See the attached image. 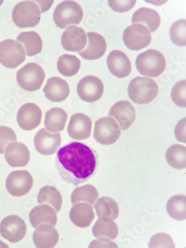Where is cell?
I'll list each match as a JSON object with an SVG mask.
<instances>
[{
    "instance_id": "obj_1",
    "label": "cell",
    "mask_w": 186,
    "mask_h": 248,
    "mask_svg": "<svg viewBox=\"0 0 186 248\" xmlns=\"http://www.w3.org/2000/svg\"><path fill=\"white\" fill-rule=\"evenodd\" d=\"M55 166L63 181L78 186L95 174L98 166V154L86 144L71 142L57 152Z\"/></svg>"
},
{
    "instance_id": "obj_2",
    "label": "cell",
    "mask_w": 186,
    "mask_h": 248,
    "mask_svg": "<svg viewBox=\"0 0 186 248\" xmlns=\"http://www.w3.org/2000/svg\"><path fill=\"white\" fill-rule=\"evenodd\" d=\"M129 98L134 103L147 105L157 96L159 87L154 79L148 77H137L133 78L128 89Z\"/></svg>"
},
{
    "instance_id": "obj_3",
    "label": "cell",
    "mask_w": 186,
    "mask_h": 248,
    "mask_svg": "<svg viewBox=\"0 0 186 248\" xmlns=\"http://www.w3.org/2000/svg\"><path fill=\"white\" fill-rule=\"evenodd\" d=\"M136 66L143 76L156 78L165 71L166 61L159 51L148 49L137 56Z\"/></svg>"
},
{
    "instance_id": "obj_4",
    "label": "cell",
    "mask_w": 186,
    "mask_h": 248,
    "mask_svg": "<svg viewBox=\"0 0 186 248\" xmlns=\"http://www.w3.org/2000/svg\"><path fill=\"white\" fill-rule=\"evenodd\" d=\"M84 17V12L80 5L75 1H63L55 8L53 20L60 29L78 25Z\"/></svg>"
},
{
    "instance_id": "obj_5",
    "label": "cell",
    "mask_w": 186,
    "mask_h": 248,
    "mask_svg": "<svg viewBox=\"0 0 186 248\" xmlns=\"http://www.w3.org/2000/svg\"><path fill=\"white\" fill-rule=\"evenodd\" d=\"M16 78L20 88L28 92H34L42 87L46 74L40 65L36 63H29L18 70Z\"/></svg>"
},
{
    "instance_id": "obj_6",
    "label": "cell",
    "mask_w": 186,
    "mask_h": 248,
    "mask_svg": "<svg viewBox=\"0 0 186 248\" xmlns=\"http://www.w3.org/2000/svg\"><path fill=\"white\" fill-rule=\"evenodd\" d=\"M40 8L32 1H23L15 5L12 12L14 23L20 29L35 27L40 20Z\"/></svg>"
},
{
    "instance_id": "obj_7",
    "label": "cell",
    "mask_w": 186,
    "mask_h": 248,
    "mask_svg": "<svg viewBox=\"0 0 186 248\" xmlns=\"http://www.w3.org/2000/svg\"><path fill=\"white\" fill-rule=\"evenodd\" d=\"M26 53L21 44L8 39L0 43V63L8 69H15L26 60Z\"/></svg>"
},
{
    "instance_id": "obj_8",
    "label": "cell",
    "mask_w": 186,
    "mask_h": 248,
    "mask_svg": "<svg viewBox=\"0 0 186 248\" xmlns=\"http://www.w3.org/2000/svg\"><path fill=\"white\" fill-rule=\"evenodd\" d=\"M120 136L119 124L113 118L103 117L95 122L93 137L98 143L112 145L117 142Z\"/></svg>"
},
{
    "instance_id": "obj_9",
    "label": "cell",
    "mask_w": 186,
    "mask_h": 248,
    "mask_svg": "<svg viewBox=\"0 0 186 248\" xmlns=\"http://www.w3.org/2000/svg\"><path fill=\"white\" fill-rule=\"evenodd\" d=\"M149 29L141 24H133L126 28L123 33V41L130 50L139 51L151 44Z\"/></svg>"
},
{
    "instance_id": "obj_10",
    "label": "cell",
    "mask_w": 186,
    "mask_h": 248,
    "mask_svg": "<svg viewBox=\"0 0 186 248\" xmlns=\"http://www.w3.org/2000/svg\"><path fill=\"white\" fill-rule=\"evenodd\" d=\"M27 232L26 222L15 215L5 217L0 223V235L11 243H17L24 239Z\"/></svg>"
},
{
    "instance_id": "obj_11",
    "label": "cell",
    "mask_w": 186,
    "mask_h": 248,
    "mask_svg": "<svg viewBox=\"0 0 186 248\" xmlns=\"http://www.w3.org/2000/svg\"><path fill=\"white\" fill-rule=\"evenodd\" d=\"M32 176L26 170L12 171L8 176L5 182L7 191L15 197L27 195L32 188Z\"/></svg>"
},
{
    "instance_id": "obj_12",
    "label": "cell",
    "mask_w": 186,
    "mask_h": 248,
    "mask_svg": "<svg viewBox=\"0 0 186 248\" xmlns=\"http://www.w3.org/2000/svg\"><path fill=\"white\" fill-rule=\"evenodd\" d=\"M105 87L101 79L93 76H86L79 81L77 93L81 100L93 103L102 97Z\"/></svg>"
},
{
    "instance_id": "obj_13",
    "label": "cell",
    "mask_w": 186,
    "mask_h": 248,
    "mask_svg": "<svg viewBox=\"0 0 186 248\" xmlns=\"http://www.w3.org/2000/svg\"><path fill=\"white\" fill-rule=\"evenodd\" d=\"M42 110L34 103H26L20 107L16 114V121L24 131H32L40 125Z\"/></svg>"
},
{
    "instance_id": "obj_14",
    "label": "cell",
    "mask_w": 186,
    "mask_h": 248,
    "mask_svg": "<svg viewBox=\"0 0 186 248\" xmlns=\"http://www.w3.org/2000/svg\"><path fill=\"white\" fill-rule=\"evenodd\" d=\"M35 149L42 155H52L61 146V136L59 133L48 132L46 128L40 129L34 139Z\"/></svg>"
},
{
    "instance_id": "obj_15",
    "label": "cell",
    "mask_w": 186,
    "mask_h": 248,
    "mask_svg": "<svg viewBox=\"0 0 186 248\" xmlns=\"http://www.w3.org/2000/svg\"><path fill=\"white\" fill-rule=\"evenodd\" d=\"M87 43V34L84 29L78 26L66 28L61 37L62 46L69 52H81L85 48Z\"/></svg>"
},
{
    "instance_id": "obj_16",
    "label": "cell",
    "mask_w": 186,
    "mask_h": 248,
    "mask_svg": "<svg viewBox=\"0 0 186 248\" xmlns=\"http://www.w3.org/2000/svg\"><path fill=\"white\" fill-rule=\"evenodd\" d=\"M109 116L117 120L121 128L126 131L135 122L137 112L131 103L127 101H120L112 105Z\"/></svg>"
},
{
    "instance_id": "obj_17",
    "label": "cell",
    "mask_w": 186,
    "mask_h": 248,
    "mask_svg": "<svg viewBox=\"0 0 186 248\" xmlns=\"http://www.w3.org/2000/svg\"><path fill=\"white\" fill-rule=\"evenodd\" d=\"M92 120L84 113H75L71 116L67 132L69 137L76 140H84L90 137Z\"/></svg>"
},
{
    "instance_id": "obj_18",
    "label": "cell",
    "mask_w": 186,
    "mask_h": 248,
    "mask_svg": "<svg viewBox=\"0 0 186 248\" xmlns=\"http://www.w3.org/2000/svg\"><path fill=\"white\" fill-rule=\"evenodd\" d=\"M5 159L12 167H24L30 160L29 148L22 142H11L5 148Z\"/></svg>"
},
{
    "instance_id": "obj_19",
    "label": "cell",
    "mask_w": 186,
    "mask_h": 248,
    "mask_svg": "<svg viewBox=\"0 0 186 248\" xmlns=\"http://www.w3.org/2000/svg\"><path fill=\"white\" fill-rule=\"evenodd\" d=\"M107 64L109 72L119 78L127 77L131 73L130 59L122 51H112L108 55Z\"/></svg>"
},
{
    "instance_id": "obj_20",
    "label": "cell",
    "mask_w": 186,
    "mask_h": 248,
    "mask_svg": "<svg viewBox=\"0 0 186 248\" xmlns=\"http://www.w3.org/2000/svg\"><path fill=\"white\" fill-rule=\"evenodd\" d=\"M88 46L79 55L87 61L98 60L105 55L107 50V42L105 37L96 32L87 34Z\"/></svg>"
},
{
    "instance_id": "obj_21",
    "label": "cell",
    "mask_w": 186,
    "mask_h": 248,
    "mask_svg": "<svg viewBox=\"0 0 186 248\" xmlns=\"http://www.w3.org/2000/svg\"><path fill=\"white\" fill-rule=\"evenodd\" d=\"M44 95L52 102H61L69 96V86L63 79L59 77L50 78L44 88Z\"/></svg>"
},
{
    "instance_id": "obj_22",
    "label": "cell",
    "mask_w": 186,
    "mask_h": 248,
    "mask_svg": "<svg viewBox=\"0 0 186 248\" xmlns=\"http://www.w3.org/2000/svg\"><path fill=\"white\" fill-rule=\"evenodd\" d=\"M29 220L34 228L42 224H50L55 227L58 221L57 213L53 207L48 204L39 205L33 208L29 213Z\"/></svg>"
},
{
    "instance_id": "obj_23",
    "label": "cell",
    "mask_w": 186,
    "mask_h": 248,
    "mask_svg": "<svg viewBox=\"0 0 186 248\" xmlns=\"http://www.w3.org/2000/svg\"><path fill=\"white\" fill-rule=\"evenodd\" d=\"M58 241L59 234L55 227L50 224L39 226L33 233V242L36 248H54Z\"/></svg>"
},
{
    "instance_id": "obj_24",
    "label": "cell",
    "mask_w": 186,
    "mask_h": 248,
    "mask_svg": "<svg viewBox=\"0 0 186 248\" xmlns=\"http://www.w3.org/2000/svg\"><path fill=\"white\" fill-rule=\"evenodd\" d=\"M95 217L93 206L89 203H77L73 204L69 212V218L75 225L80 228L90 227Z\"/></svg>"
},
{
    "instance_id": "obj_25",
    "label": "cell",
    "mask_w": 186,
    "mask_h": 248,
    "mask_svg": "<svg viewBox=\"0 0 186 248\" xmlns=\"http://www.w3.org/2000/svg\"><path fill=\"white\" fill-rule=\"evenodd\" d=\"M67 119V113L63 108H51L46 113L44 120L46 129L48 132H61L64 130Z\"/></svg>"
},
{
    "instance_id": "obj_26",
    "label": "cell",
    "mask_w": 186,
    "mask_h": 248,
    "mask_svg": "<svg viewBox=\"0 0 186 248\" xmlns=\"http://www.w3.org/2000/svg\"><path fill=\"white\" fill-rule=\"evenodd\" d=\"M132 23H143L148 26L150 32H155L160 26V16L155 10L143 7L133 14L132 16Z\"/></svg>"
},
{
    "instance_id": "obj_27",
    "label": "cell",
    "mask_w": 186,
    "mask_h": 248,
    "mask_svg": "<svg viewBox=\"0 0 186 248\" xmlns=\"http://www.w3.org/2000/svg\"><path fill=\"white\" fill-rule=\"evenodd\" d=\"M93 235L95 238H108L109 239H116L119 234V228L114 221L108 217H98L96 222L93 227Z\"/></svg>"
},
{
    "instance_id": "obj_28",
    "label": "cell",
    "mask_w": 186,
    "mask_h": 248,
    "mask_svg": "<svg viewBox=\"0 0 186 248\" xmlns=\"http://www.w3.org/2000/svg\"><path fill=\"white\" fill-rule=\"evenodd\" d=\"M16 41L19 44H23L26 48L27 56H34L42 52V39L35 31H25L20 33L16 37Z\"/></svg>"
},
{
    "instance_id": "obj_29",
    "label": "cell",
    "mask_w": 186,
    "mask_h": 248,
    "mask_svg": "<svg viewBox=\"0 0 186 248\" xmlns=\"http://www.w3.org/2000/svg\"><path fill=\"white\" fill-rule=\"evenodd\" d=\"M37 203L40 204L46 203L51 205L55 209L56 213L60 212L63 203V198L61 192L52 186H45L40 188L37 195Z\"/></svg>"
},
{
    "instance_id": "obj_30",
    "label": "cell",
    "mask_w": 186,
    "mask_h": 248,
    "mask_svg": "<svg viewBox=\"0 0 186 248\" xmlns=\"http://www.w3.org/2000/svg\"><path fill=\"white\" fill-rule=\"evenodd\" d=\"M98 198V192L94 186H82L75 188L72 195H71V203L72 204L79 203V202H86L90 206H95V202Z\"/></svg>"
},
{
    "instance_id": "obj_31",
    "label": "cell",
    "mask_w": 186,
    "mask_h": 248,
    "mask_svg": "<svg viewBox=\"0 0 186 248\" xmlns=\"http://www.w3.org/2000/svg\"><path fill=\"white\" fill-rule=\"evenodd\" d=\"M95 213L98 217H110L112 220L117 218L119 207L116 201L109 197H102L95 203Z\"/></svg>"
},
{
    "instance_id": "obj_32",
    "label": "cell",
    "mask_w": 186,
    "mask_h": 248,
    "mask_svg": "<svg viewBox=\"0 0 186 248\" xmlns=\"http://www.w3.org/2000/svg\"><path fill=\"white\" fill-rule=\"evenodd\" d=\"M165 158L169 166L176 170H184L186 168V148L183 145L175 144L169 147Z\"/></svg>"
},
{
    "instance_id": "obj_33",
    "label": "cell",
    "mask_w": 186,
    "mask_h": 248,
    "mask_svg": "<svg viewBox=\"0 0 186 248\" xmlns=\"http://www.w3.org/2000/svg\"><path fill=\"white\" fill-rule=\"evenodd\" d=\"M169 216L177 221H184L186 218V195H177L171 197L166 205Z\"/></svg>"
},
{
    "instance_id": "obj_34",
    "label": "cell",
    "mask_w": 186,
    "mask_h": 248,
    "mask_svg": "<svg viewBox=\"0 0 186 248\" xmlns=\"http://www.w3.org/2000/svg\"><path fill=\"white\" fill-rule=\"evenodd\" d=\"M57 68L62 76L72 77L78 73L80 61L75 55H63L58 58Z\"/></svg>"
},
{
    "instance_id": "obj_35",
    "label": "cell",
    "mask_w": 186,
    "mask_h": 248,
    "mask_svg": "<svg viewBox=\"0 0 186 248\" xmlns=\"http://www.w3.org/2000/svg\"><path fill=\"white\" fill-rule=\"evenodd\" d=\"M186 20L180 19L172 24L170 29V37L172 42L179 46H186Z\"/></svg>"
},
{
    "instance_id": "obj_36",
    "label": "cell",
    "mask_w": 186,
    "mask_h": 248,
    "mask_svg": "<svg viewBox=\"0 0 186 248\" xmlns=\"http://www.w3.org/2000/svg\"><path fill=\"white\" fill-rule=\"evenodd\" d=\"M186 81H179L177 84L173 86L171 91V99L175 105H177L180 108H186Z\"/></svg>"
},
{
    "instance_id": "obj_37",
    "label": "cell",
    "mask_w": 186,
    "mask_h": 248,
    "mask_svg": "<svg viewBox=\"0 0 186 248\" xmlns=\"http://www.w3.org/2000/svg\"><path fill=\"white\" fill-rule=\"evenodd\" d=\"M148 247L153 248H175L171 237L168 234L160 232L151 237Z\"/></svg>"
},
{
    "instance_id": "obj_38",
    "label": "cell",
    "mask_w": 186,
    "mask_h": 248,
    "mask_svg": "<svg viewBox=\"0 0 186 248\" xmlns=\"http://www.w3.org/2000/svg\"><path fill=\"white\" fill-rule=\"evenodd\" d=\"M16 141V134L11 127L0 126V154L5 152L8 144Z\"/></svg>"
},
{
    "instance_id": "obj_39",
    "label": "cell",
    "mask_w": 186,
    "mask_h": 248,
    "mask_svg": "<svg viewBox=\"0 0 186 248\" xmlns=\"http://www.w3.org/2000/svg\"><path fill=\"white\" fill-rule=\"evenodd\" d=\"M137 1L135 0H123V1H108L109 6L114 12L118 13H125L135 6Z\"/></svg>"
},
{
    "instance_id": "obj_40",
    "label": "cell",
    "mask_w": 186,
    "mask_h": 248,
    "mask_svg": "<svg viewBox=\"0 0 186 248\" xmlns=\"http://www.w3.org/2000/svg\"><path fill=\"white\" fill-rule=\"evenodd\" d=\"M186 118H183L177 123L176 127H175V137L177 140L180 142H186Z\"/></svg>"
},
{
    "instance_id": "obj_41",
    "label": "cell",
    "mask_w": 186,
    "mask_h": 248,
    "mask_svg": "<svg viewBox=\"0 0 186 248\" xmlns=\"http://www.w3.org/2000/svg\"><path fill=\"white\" fill-rule=\"evenodd\" d=\"M89 248H118L115 242H111L108 238H98L93 241L89 245Z\"/></svg>"
},
{
    "instance_id": "obj_42",
    "label": "cell",
    "mask_w": 186,
    "mask_h": 248,
    "mask_svg": "<svg viewBox=\"0 0 186 248\" xmlns=\"http://www.w3.org/2000/svg\"><path fill=\"white\" fill-rule=\"evenodd\" d=\"M35 3H39L40 5H42V4H44V2H40V1H37V2H34ZM46 5H42V6H40L41 8V12L42 13H44V12H46L47 10L49 9L50 7L51 6V5L53 4V1H50V2H45Z\"/></svg>"
},
{
    "instance_id": "obj_43",
    "label": "cell",
    "mask_w": 186,
    "mask_h": 248,
    "mask_svg": "<svg viewBox=\"0 0 186 248\" xmlns=\"http://www.w3.org/2000/svg\"><path fill=\"white\" fill-rule=\"evenodd\" d=\"M3 3V1H0V5H2Z\"/></svg>"
}]
</instances>
